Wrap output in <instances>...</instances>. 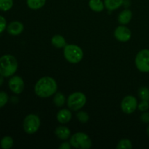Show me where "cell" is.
I'll return each mask as SVG.
<instances>
[{
	"label": "cell",
	"instance_id": "obj_1",
	"mask_svg": "<svg viewBox=\"0 0 149 149\" xmlns=\"http://www.w3.org/2000/svg\"><path fill=\"white\" fill-rule=\"evenodd\" d=\"M58 84L52 77H44L36 81L34 92L36 95L42 98L49 97L57 93Z\"/></svg>",
	"mask_w": 149,
	"mask_h": 149
},
{
	"label": "cell",
	"instance_id": "obj_2",
	"mask_svg": "<svg viewBox=\"0 0 149 149\" xmlns=\"http://www.w3.org/2000/svg\"><path fill=\"white\" fill-rule=\"evenodd\" d=\"M18 63L12 55H4L0 58V75L4 77L13 76L17 71Z\"/></svg>",
	"mask_w": 149,
	"mask_h": 149
},
{
	"label": "cell",
	"instance_id": "obj_3",
	"mask_svg": "<svg viewBox=\"0 0 149 149\" xmlns=\"http://www.w3.org/2000/svg\"><path fill=\"white\" fill-rule=\"evenodd\" d=\"M63 55L68 62L77 64L81 62L84 57L82 49L78 45H66L63 49Z\"/></svg>",
	"mask_w": 149,
	"mask_h": 149
},
{
	"label": "cell",
	"instance_id": "obj_4",
	"mask_svg": "<svg viewBox=\"0 0 149 149\" xmlns=\"http://www.w3.org/2000/svg\"><path fill=\"white\" fill-rule=\"evenodd\" d=\"M70 143L74 148L81 149H89L93 146V142L90 136L81 132L74 134L70 139Z\"/></svg>",
	"mask_w": 149,
	"mask_h": 149
},
{
	"label": "cell",
	"instance_id": "obj_5",
	"mask_svg": "<svg viewBox=\"0 0 149 149\" xmlns=\"http://www.w3.org/2000/svg\"><path fill=\"white\" fill-rule=\"evenodd\" d=\"M87 103V97L84 93L76 92L68 96L67 99V106L70 110L77 111L82 109Z\"/></svg>",
	"mask_w": 149,
	"mask_h": 149
},
{
	"label": "cell",
	"instance_id": "obj_6",
	"mask_svg": "<svg viewBox=\"0 0 149 149\" xmlns=\"http://www.w3.org/2000/svg\"><path fill=\"white\" fill-rule=\"evenodd\" d=\"M41 125V121L39 116L34 113H30L25 117L23 120V130L29 135L36 133L39 129Z\"/></svg>",
	"mask_w": 149,
	"mask_h": 149
},
{
	"label": "cell",
	"instance_id": "obj_7",
	"mask_svg": "<svg viewBox=\"0 0 149 149\" xmlns=\"http://www.w3.org/2000/svg\"><path fill=\"white\" fill-rule=\"evenodd\" d=\"M135 65L141 72H149V49H143L138 52L135 57Z\"/></svg>",
	"mask_w": 149,
	"mask_h": 149
},
{
	"label": "cell",
	"instance_id": "obj_8",
	"mask_svg": "<svg viewBox=\"0 0 149 149\" xmlns=\"http://www.w3.org/2000/svg\"><path fill=\"white\" fill-rule=\"evenodd\" d=\"M138 100L132 95H127L121 102V109L125 113L130 114L138 109Z\"/></svg>",
	"mask_w": 149,
	"mask_h": 149
},
{
	"label": "cell",
	"instance_id": "obj_9",
	"mask_svg": "<svg viewBox=\"0 0 149 149\" xmlns=\"http://www.w3.org/2000/svg\"><path fill=\"white\" fill-rule=\"evenodd\" d=\"M8 85L10 89L15 94H20L24 90V81L19 76H14L9 80Z\"/></svg>",
	"mask_w": 149,
	"mask_h": 149
},
{
	"label": "cell",
	"instance_id": "obj_10",
	"mask_svg": "<svg viewBox=\"0 0 149 149\" xmlns=\"http://www.w3.org/2000/svg\"><path fill=\"white\" fill-rule=\"evenodd\" d=\"M114 37L121 42H127L131 39V31L125 26H119L115 29Z\"/></svg>",
	"mask_w": 149,
	"mask_h": 149
},
{
	"label": "cell",
	"instance_id": "obj_11",
	"mask_svg": "<svg viewBox=\"0 0 149 149\" xmlns=\"http://www.w3.org/2000/svg\"><path fill=\"white\" fill-rule=\"evenodd\" d=\"M24 29V26L20 21H13L7 26V32L13 36L20 35Z\"/></svg>",
	"mask_w": 149,
	"mask_h": 149
},
{
	"label": "cell",
	"instance_id": "obj_12",
	"mask_svg": "<svg viewBox=\"0 0 149 149\" xmlns=\"http://www.w3.org/2000/svg\"><path fill=\"white\" fill-rule=\"evenodd\" d=\"M57 120L61 124H66L71 120L72 113L69 109H63L57 113Z\"/></svg>",
	"mask_w": 149,
	"mask_h": 149
},
{
	"label": "cell",
	"instance_id": "obj_13",
	"mask_svg": "<svg viewBox=\"0 0 149 149\" xmlns=\"http://www.w3.org/2000/svg\"><path fill=\"white\" fill-rule=\"evenodd\" d=\"M55 134L59 139L65 141L69 138L70 135H71V130H69V128L65 126H59L55 129Z\"/></svg>",
	"mask_w": 149,
	"mask_h": 149
},
{
	"label": "cell",
	"instance_id": "obj_14",
	"mask_svg": "<svg viewBox=\"0 0 149 149\" xmlns=\"http://www.w3.org/2000/svg\"><path fill=\"white\" fill-rule=\"evenodd\" d=\"M132 17V13L130 10H125L119 13L118 16V21L120 24L126 25L130 22Z\"/></svg>",
	"mask_w": 149,
	"mask_h": 149
},
{
	"label": "cell",
	"instance_id": "obj_15",
	"mask_svg": "<svg viewBox=\"0 0 149 149\" xmlns=\"http://www.w3.org/2000/svg\"><path fill=\"white\" fill-rule=\"evenodd\" d=\"M51 43L54 47L58 48V49L64 48L65 45H67L65 38L59 34H56L52 36V39H51Z\"/></svg>",
	"mask_w": 149,
	"mask_h": 149
},
{
	"label": "cell",
	"instance_id": "obj_16",
	"mask_svg": "<svg viewBox=\"0 0 149 149\" xmlns=\"http://www.w3.org/2000/svg\"><path fill=\"white\" fill-rule=\"evenodd\" d=\"M124 0H105L104 4L107 10L110 11L119 8L123 4Z\"/></svg>",
	"mask_w": 149,
	"mask_h": 149
},
{
	"label": "cell",
	"instance_id": "obj_17",
	"mask_svg": "<svg viewBox=\"0 0 149 149\" xmlns=\"http://www.w3.org/2000/svg\"><path fill=\"white\" fill-rule=\"evenodd\" d=\"M89 7L93 11L100 13L104 10L105 4L101 0H90Z\"/></svg>",
	"mask_w": 149,
	"mask_h": 149
},
{
	"label": "cell",
	"instance_id": "obj_18",
	"mask_svg": "<svg viewBox=\"0 0 149 149\" xmlns=\"http://www.w3.org/2000/svg\"><path fill=\"white\" fill-rule=\"evenodd\" d=\"M28 7L31 10H39L43 7L46 3V0H27Z\"/></svg>",
	"mask_w": 149,
	"mask_h": 149
},
{
	"label": "cell",
	"instance_id": "obj_19",
	"mask_svg": "<svg viewBox=\"0 0 149 149\" xmlns=\"http://www.w3.org/2000/svg\"><path fill=\"white\" fill-rule=\"evenodd\" d=\"M53 102L57 107H62L65 103V95L61 93H56L54 96Z\"/></svg>",
	"mask_w": 149,
	"mask_h": 149
},
{
	"label": "cell",
	"instance_id": "obj_20",
	"mask_svg": "<svg viewBox=\"0 0 149 149\" xmlns=\"http://www.w3.org/2000/svg\"><path fill=\"white\" fill-rule=\"evenodd\" d=\"M14 141L12 137L10 136H4L2 139L1 140L0 145L3 149H10L13 147Z\"/></svg>",
	"mask_w": 149,
	"mask_h": 149
},
{
	"label": "cell",
	"instance_id": "obj_21",
	"mask_svg": "<svg viewBox=\"0 0 149 149\" xmlns=\"http://www.w3.org/2000/svg\"><path fill=\"white\" fill-rule=\"evenodd\" d=\"M13 0H0V10L8 11L13 7Z\"/></svg>",
	"mask_w": 149,
	"mask_h": 149
},
{
	"label": "cell",
	"instance_id": "obj_22",
	"mask_svg": "<svg viewBox=\"0 0 149 149\" xmlns=\"http://www.w3.org/2000/svg\"><path fill=\"white\" fill-rule=\"evenodd\" d=\"M132 148V144L129 139L121 140L116 146L117 149H131Z\"/></svg>",
	"mask_w": 149,
	"mask_h": 149
},
{
	"label": "cell",
	"instance_id": "obj_23",
	"mask_svg": "<svg viewBox=\"0 0 149 149\" xmlns=\"http://www.w3.org/2000/svg\"><path fill=\"white\" fill-rule=\"evenodd\" d=\"M138 95L142 100H149V89L142 87L138 90Z\"/></svg>",
	"mask_w": 149,
	"mask_h": 149
},
{
	"label": "cell",
	"instance_id": "obj_24",
	"mask_svg": "<svg viewBox=\"0 0 149 149\" xmlns=\"http://www.w3.org/2000/svg\"><path fill=\"white\" fill-rule=\"evenodd\" d=\"M77 118L79 122L81 123H87L90 119L89 114L85 111H79L77 113Z\"/></svg>",
	"mask_w": 149,
	"mask_h": 149
},
{
	"label": "cell",
	"instance_id": "obj_25",
	"mask_svg": "<svg viewBox=\"0 0 149 149\" xmlns=\"http://www.w3.org/2000/svg\"><path fill=\"white\" fill-rule=\"evenodd\" d=\"M138 109L141 111H147L149 109V101L148 100H141V103L138 104Z\"/></svg>",
	"mask_w": 149,
	"mask_h": 149
},
{
	"label": "cell",
	"instance_id": "obj_26",
	"mask_svg": "<svg viewBox=\"0 0 149 149\" xmlns=\"http://www.w3.org/2000/svg\"><path fill=\"white\" fill-rule=\"evenodd\" d=\"M8 102V95L4 92H0V108L5 106Z\"/></svg>",
	"mask_w": 149,
	"mask_h": 149
},
{
	"label": "cell",
	"instance_id": "obj_27",
	"mask_svg": "<svg viewBox=\"0 0 149 149\" xmlns=\"http://www.w3.org/2000/svg\"><path fill=\"white\" fill-rule=\"evenodd\" d=\"M7 28V21L6 19L1 15H0V33H2Z\"/></svg>",
	"mask_w": 149,
	"mask_h": 149
},
{
	"label": "cell",
	"instance_id": "obj_28",
	"mask_svg": "<svg viewBox=\"0 0 149 149\" xmlns=\"http://www.w3.org/2000/svg\"><path fill=\"white\" fill-rule=\"evenodd\" d=\"M141 120L143 123H149V112L144 111L141 116Z\"/></svg>",
	"mask_w": 149,
	"mask_h": 149
},
{
	"label": "cell",
	"instance_id": "obj_29",
	"mask_svg": "<svg viewBox=\"0 0 149 149\" xmlns=\"http://www.w3.org/2000/svg\"><path fill=\"white\" fill-rule=\"evenodd\" d=\"M71 148V145L70 143L64 142L61 143V145L59 146L60 149H70Z\"/></svg>",
	"mask_w": 149,
	"mask_h": 149
},
{
	"label": "cell",
	"instance_id": "obj_30",
	"mask_svg": "<svg viewBox=\"0 0 149 149\" xmlns=\"http://www.w3.org/2000/svg\"><path fill=\"white\" fill-rule=\"evenodd\" d=\"M3 82H4V79H3V77H2V76L0 75V86H1V84H3Z\"/></svg>",
	"mask_w": 149,
	"mask_h": 149
},
{
	"label": "cell",
	"instance_id": "obj_31",
	"mask_svg": "<svg viewBox=\"0 0 149 149\" xmlns=\"http://www.w3.org/2000/svg\"><path fill=\"white\" fill-rule=\"evenodd\" d=\"M146 132H147V135H148V137H149V125H148V127H147V129H146Z\"/></svg>",
	"mask_w": 149,
	"mask_h": 149
},
{
	"label": "cell",
	"instance_id": "obj_32",
	"mask_svg": "<svg viewBox=\"0 0 149 149\" xmlns=\"http://www.w3.org/2000/svg\"><path fill=\"white\" fill-rule=\"evenodd\" d=\"M148 101H149V100H148Z\"/></svg>",
	"mask_w": 149,
	"mask_h": 149
}]
</instances>
